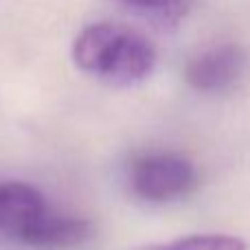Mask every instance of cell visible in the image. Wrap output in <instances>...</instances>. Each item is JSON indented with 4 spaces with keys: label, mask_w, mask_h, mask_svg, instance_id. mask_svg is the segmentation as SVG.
<instances>
[{
    "label": "cell",
    "mask_w": 250,
    "mask_h": 250,
    "mask_svg": "<svg viewBox=\"0 0 250 250\" xmlns=\"http://www.w3.org/2000/svg\"><path fill=\"white\" fill-rule=\"evenodd\" d=\"M70 53L79 70L123 88L145 82L158 60L149 38L114 22H97L82 29Z\"/></svg>",
    "instance_id": "cell-1"
},
{
    "label": "cell",
    "mask_w": 250,
    "mask_h": 250,
    "mask_svg": "<svg viewBox=\"0 0 250 250\" xmlns=\"http://www.w3.org/2000/svg\"><path fill=\"white\" fill-rule=\"evenodd\" d=\"M129 187L145 202H176L187 198L198 187V169L182 154L151 151L138 156L132 163Z\"/></svg>",
    "instance_id": "cell-2"
},
{
    "label": "cell",
    "mask_w": 250,
    "mask_h": 250,
    "mask_svg": "<svg viewBox=\"0 0 250 250\" xmlns=\"http://www.w3.org/2000/svg\"><path fill=\"white\" fill-rule=\"evenodd\" d=\"M246 51L239 44L222 42L195 53L185 66V79L193 90L220 95L239 83L246 73Z\"/></svg>",
    "instance_id": "cell-3"
},
{
    "label": "cell",
    "mask_w": 250,
    "mask_h": 250,
    "mask_svg": "<svg viewBox=\"0 0 250 250\" xmlns=\"http://www.w3.org/2000/svg\"><path fill=\"white\" fill-rule=\"evenodd\" d=\"M92 237V224L83 217L64 215L48 208L40 215L18 242L35 250H73Z\"/></svg>",
    "instance_id": "cell-4"
},
{
    "label": "cell",
    "mask_w": 250,
    "mask_h": 250,
    "mask_svg": "<svg viewBox=\"0 0 250 250\" xmlns=\"http://www.w3.org/2000/svg\"><path fill=\"white\" fill-rule=\"evenodd\" d=\"M48 211L44 195L26 182H0V233L20 239V235Z\"/></svg>",
    "instance_id": "cell-5"
},
{
    "label": "cell",
    "mask_w": 250,
    "mask_h": 250,
    "mask_svg": "<svg viewBox=\"0 0 250 250\" xmlns=\"http://www.w3.org/2000/svg\"><path fill=\"white\" fill-rule=\"evenodd\" d=\"M163 26H176L191 11L195 0H110Z\"/></svg>",
    "instance_id": "cell-6"
},
{
    "label": "cell",
    "mask_w": 250,
    "mask_h": 250,
    "mask_svg": "<svg viewBox=\"0 0 250 250\" xmlns=\"http://www.w3.org/2000/svg\"><path fill=\"white\" fill-rule=\"evenodd\" d=\"M136 250H248V242L237 235L226 233H202L185 235L163 244H147Z\"/></svg>",
    "instance_id": "cell-7"
}]
</instances>
